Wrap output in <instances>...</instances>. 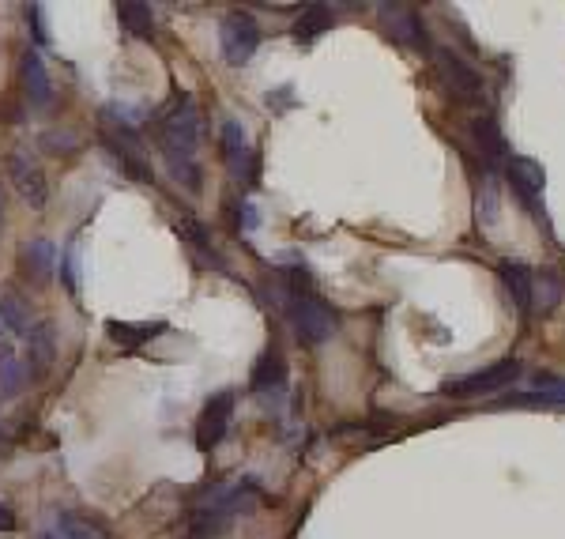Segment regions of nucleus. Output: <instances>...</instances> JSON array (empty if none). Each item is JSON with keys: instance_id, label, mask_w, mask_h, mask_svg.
I'll list each match as a JSON object with an SVG mask.
<instances>
[{"instance_id": "f03ea898", "label": "nucleus", "mask_w": 565, "mask_h": 539, "mask_svg": "<svg viewBox=\"0 0 565 539\" xmlns=\"http://www.w3.org/2000/svg\"><path fill=\"white\" fill-rule=\"evenodd\" d=\"M283 313H287V321H291L294 336L306 343V347H321L336 336V313L332 306L317 298L313 291H302V287H294L287 298H283Z\"/></svg>"}, {"instance_id": "dca6fc26", "label": "nucleus", "mask_w": 565, "mask_h": 539, "mask_svg": "<svg viewBox=\"0 0 565 539\" xmlns=\"http://www.w3.org/2000/svg\"><path fill=\"white\" fill-rule=\"evenodd\" d=\"M53 355H57V332H53V325L49 321H42V325H31V332H27V370L31 374H46L49 366H53Z\"/></svg>"}, {"instance_id": "5701e85b", "label": "nucleus", "mask_w": 565, "mask_h": 539, "mask_svg": "<svg viewBox=\"0 0 565 539\" xmlns=\"http://www.w3.org/2000/svg\"><path fill=\"white\" fill-rule=\"evenodd\" d=\"M0 325L19 332V336H27V332H31V310L23 306V298H19V294H4V298H0Z\"/></svg>"}, {"instance_id": "bb28decb", "label": "nucleus", "mask_w": 565, "mask_h": 539, "mask_svg": "<svg viewBox=\"0 0 565 539\" xmlns=\"http://www.w3.org/2000/svg\"><path fill=\"white\" fill-rule=\"evenodd\" d=\"M543 287H547V298H543V310H554L562 302V279L554 272H543Z\"/></svg>"}, {"instance_id": "f8f14e48", "label": "nucleus", "mask_w": 565, "mask_h": 539, "mask_svg": "<svg viewBox=\"0 0 565 539\" xmlns=\"http://www.w3.org/2000/svg\"><path fill=\"white\" fill-rule=\"evenodd\" d=\"M219 140H223V163L230 178H249L253 174V147H249V132L242 121H226Z\"/></svg>"}, {"instance_id": "2f4dec72", "label": "nucleus", "mask_w": 565, "mask_h": 539, "mask_svg": "<svg viewBox=\"0 0 565 539\" xmlns=\"http://www.w3.org/2000/svg\"><path fill=\"white\" fill-rule=\"evenodd\" d=\"M0 328H4V325H0Z\"/></svg>"}, {"instance_id": "a878e982", "label": "nucleus", "mask_w": 565, "mask_h": 539, "mask_svg": "<svg viewBox=\"0 0 565 539\" xmlns=\"http://www.w3.org/2000/svg\"><path fill=\"white\" fill-rule=\"evenodd\" d=\"M27 23H31V31H34V42H38V46H49V31H46V23H42V4H27Z\"/></svg>"}, {"instance_id": "4468645a", "label": "nucleus", "mask_w": 565, "mask_h": 539, "mask_svg": "<svg viewBox=\"0 0 565 539\" xmlns=\"http://www.w3.org/2000/svg\"><path fill=\"white\" fill-rule=\"evenodd\" d=\"M471 140L483 151L486 163H509V144H505V132L494 121V114H479L471 121Z\"/></svg>"}, {"instance_id": "393cba45", "label": "nucleus", "mask_w": 565, "mask_h": 539, "mask_svg": "<svg viewBox=\"0 0 565 539\" xmlns=\"http://www.w3.org/2000/svg\"><path fill=\"white\" fill-rule=\"evenodd\" d=\"M226 521L211 517V513H193V528H189V539H219L223 536Z\"/></svg>"}, {"instance_id": "f257e3e1", "label": "nucleus", "mask_w": 565, "mask_h": 539, "mask_svg": "<svg viewBox=\"0 0 565 539\" xmlns=\"http://www.w3.org/2000/svg\"><path fill=\"white\" fill-rule=\"evenodd\" d=\"M196 140H200V114H196L193 95H181L174 110L162 117L159 144L174 178L185 181L189 189H200V166H196Z\"/></svg>"}, {"instance_id": "1a4fd4ad", "label": "nucleus", "mask_w": 565, "mask_h": 539, "mask_svg": "<svg viewBox=\"0 0 565 539\" xmlns=\"http://www.w3.org/2000/svg\"><path fill=\"white\" fill-rule=\"evenodd\" d=\"M8 178H12V185H16V193L23 196L27 208H34V212L46 208V200H49L46 174H42L23 151H12V155H8Z\"/></svg>"}, {"instance_id": "f3484780", "label": "nucleus", "mask_w": 565, "mask_h": 539, "mask_svg": "<svg viewBox=\"0 0 565 539\" xmlns=\"http://www.w3.org/2000/svg\"><path fill=\"white\" fill-rule=\"evenodd\" d=\"M19 264L34 283H46L53 276V264H57V245L46 238H31V242L19 249Z\"/></svg>"}, {"instance_id": "ddd939ff", "label": "nucleus", "mask_w": 565, "mask_h": 539, "mask_svg": "<svg viewBox=\"0 0 565 539\" xmlns=\"http://www.w3.org/2000/svg\"><path fill=\"white\" fill-rule=\"evenodd\" d=\"M287 385V359H283V351L279 347H268L257 362H253V370H249V389L253 392H279Z\"/></svg>"}, {"instance_id": "a211bd4d", "label": "nucleus", "mask_w": 565, "mask_h": 539, "mask_svg": "<svg viewBox=\"0 0 565 539\" xmlns=\"http://www.w3.org/2000/svg\"><path fill=\"white\" fill-rule=\"evenodd\" d=\"M106 332L121 347H144V343L159 340L162 332H166V321H110Z\"/></svg>"}, {"instance_id": "423d86ee", "label": "nucleus", "mask_w": 565, "mask_h": 539, "mask_svg": "<svg viewBox=\"0 0 565 539\" xmlns=\"http://www.w3.org/2000/svg\"><path fill=\"white\" fill-rule=\"evenodd\" d=\"M505 181H509V189H513L517 200L524 204V212L543 223V185H547L543 166L535 163V159H528V155H509Z\"/></svg>"}, {"instance_id": "b1692460", "label": "nucleus", "mask_w": 565, "mask_h": 539, "mask_svg": "<svg viewBox=\"0 0 565 539\" xmlns=\"http://www.w3.org/2000/svg\"><path fill=\"white\" fill-rule=\"evenodd\" d=\"M181 230H185V242L193 245V249H196V253H200V257H204V261H211V264H215V268L223 264V261H219V253L211 249V242H208V238H204V227H200V223H193V219H185V227H181Z\"/></svg>"}, {"instance_id": "20e7f679", "label": "nucleus", "mask_w": 565, "mask_h": 539, "mask_svg": "<svg viewBox=\"0 0 565 539\" xmlns=\"http://www.w3.org/2000/svg\"><path fill=\"white\" fill-rule=\"evenodd\" d=\"M520 377H524V362H520L517 355H509V359L490 362V366H483V370H471V374L449 377V381H445V392H449V396H460V400H475V396H498L501 389L517 385Z\"/></svg>"}, {"instance_id": "7ed1b4c3", "label": "nucleus", "mask_w": 565, "mask_h": 539, "mask_svg": "<svg viewBox=\"0 0 565 539\" xmlns=\"http://www.w3.org/2000/svg\"><path fill=\"white\" fill-rule=\"evenodd\" d=\"M430 57H434L437 80L445 83V91H449L456 102H464V106H483L486 80L479 68L471 65V61H464V57L449 46H434L430 49Z\"/></svg>"}, {"instance_id": "6e6552de", "label": "nucleus", "mask_w": 565, "mask_h": 539, "mask_svg": "<svg viewBox=\"0 0 565 539\" xmlns=\"http://www.w3.org/2000/svg\"><path fill=\"white\" fill-rule=\"evenodd\" d=\"M381 19H385V31L392 34V42L404 49H426L430 46V38H426V23L415 8H407V4H381L377 8Z\"/></svg>"}, {"instance_id": "9b49d317", "label": "nucleus", "mask_w": 565, "mask_h": 539, "mask_svg": "<svg viewBox=\"0 0 565 539\" xmlns=\"http://www.w3.org/2000/svg\"><path fill=\"white\" fill-rule=\"evenodd\" d=\"M501 408H565V377L539 374L532 389L505 396Z\"/></svg>"}, {"instance_id": "7c9ffc66", "label": "nucleus", "mask_w": 565, "mask_h": 539, "mask_svg": "<svg viewBox=\"0 0 565 539\" xmlns=\"http://www.w3.org/2000/svg\"><path fill=\"white\" fill-rule=\"evenodd\" d=\"M0 215H4V193H0Z\"/></svg>"}, {"instance_id": "c85d7f7f", "label": "nucleus", "mask_w": 565, "mask_h": 539, "mask_svg": "<svg viewBox=\"0 0 565 539\" xmlns=\"http://www.w3.org/2000/svg\"><path fill=\"white\" fill-rule=\"evenodd\" d=\"M238 223H242V230H253L260 223V215L253 204H242V215H238Z\"/></svg>"}, {"instance_id": "412c9836", "label": "nucleus", "mask_w": 565, "mask_h": 539, "mask_svg": "<svg viewBox=\"0 0 565 539\" xmlns=\"http://www.w3.org/2000/svg\"><path fill=\"white\" fill-rule=\"evenodd\" d=\"M332 23H336V12H332V8H324V4H309L306 12L298 16V23H294V34H298L302 42H313L317 34L332 31Z\"/></svg>"}, {"instance_id": "4be33fe9", "label": "nucleus", "mask_w": 565, "mask_h": 539, "mask_svg": "<svg viewBox=\"0 0 565 539\" xmlns=\"http://www.w3.org/2000/svg\"><path fill=\"white\" fill-rule=\"evenodd\" d=\"M57 532L65 539H110L102 524H95L91 517H83V513H72V509L57 513Z\"/></svg>"}, {"instance_id": "2eb2a0df", "label": "nucleus", "mask_w": 565, "mask_h": 539, "mask_svg": "<svg viewBox=\"0 0 565 539\" xmlns=\"http://www.w3.org/2000/svg\"><path fill=\"white\" fill-rule=\"evenodd\" d=\"M23 91L31 98V106H49L53 102V83H49V72H46V61H42V53L38 49H27L23 53Z\"/></svg>"}, {"instance_id": "9d476101", "label": "nucleus", "mask_w": 565, "mask_h": 539, "mask_svg": "<svg viewBox=\"0 0 565 539\" xmlns=\"http://www.w3.org/2000/svg\"><path fill=\"white\" fill-rule=\"evenodd\" d=\"M498 279L505 294H509V302H513V310L520 317H528L535 306V272L528 268L524 261H513V257H505L498 261Z\"/></svg>"}, {"instance_id": "cd10ccee", "label": "nucleus", "mask_w": 565, "mask_h": 539, "mask_svg": "<svg viewBox=\"0 0 565 539\" xmlns=\"http://www.w3.org/2000/svg\"><path fill=\"white\" fill-rule=\"evenodd\" d=\"M0 532H16V513L8 502H0Z\"/></svg>"}, {"instance_id": "aec40b11", "label": "nucleus", "mask_w": 565, "mask_h": 539, "mask_svg": "<svg viewBox=\"0 0 565 539\" xmlns=\"http://www.w3.org/2000/svg\"><path fill=\"white\" fill-rule=\"evenodd\" d=\"M117 19H121V27L136 38H151L155 34V12H151V4H140V0H125V4H117Z\"/></svg>"}, {"instance_id": "c756f323", "label": "nucleus", "mask_w": 565, "mask_h": 539, "mask_svg": "<svg viewBox=\"0 0 565 539\" xmlns=\"http://www.w3.org/2000/svg\"><path fill=\"white\" fill-rule=\"evenodd\" d=\"M42 539H65V536H61L57 528H49V532H42Z\"/></svg>"}, {"instance_id": "6ab92c4d", "label": "nucleus", "mask_w": 565, "mask_h": 539, "mask_svg": "<svg viewBox=\"0 0 565 539\" xmlns=\"http://www.w3.org/2000/svg\"><path fill=\"white\" fill-rule=\"evenodd\" d=\"M27 377H31V370L19 362L16 351L0 347V400H16L19 392L27 389Z\"/></svg>"}, {"instance_id": "0eeeda50", "label": "nucleus", "mask_w": 565, "mask_h": 539, "mask_svg": "<svg viewBox=\"0 0 565 539\" xmlns=\"http://www.w3.org/2000/svg\"><path fill=\"white\" fill-rule=\"evenodd\" d=\"M234 404H238V396H234V392H215L208 404H204L200 419H196V449L211 453V449L226 438V430H230V415H234Z\"/></svg>"}, {"instance_id": "39448f33", "label": "nucleus", "mask_w": 565, "mask_h": 539, "mask_svg": "<svg viewBox=\"0 0 565 539\" xmlns=\"http://www.w3.org/2000/svg\"><path fill=\"white\" fill-rule=\"evenodd\" d=\"M219 49H223L226 65H249L253 53L260 49V27L249 12H230L219 23Z\"/></svg>"}]
</instances>
